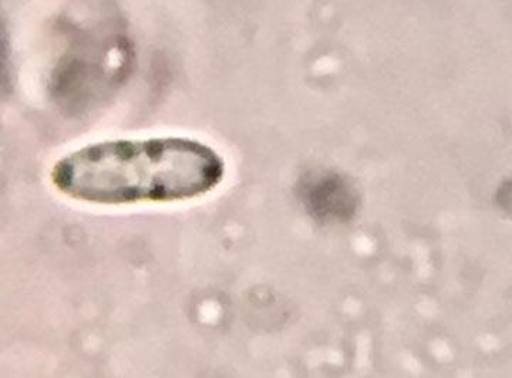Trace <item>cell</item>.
Returning a JSON list of instances; mask_svg holds the SVG:
<instances>
[{"instance_id": "2", "label": "cell", "mask_w": 512, "mask_h": 378, "mask_svg": "<svg viewBox=\"0 0 512 378\" xmlns=\"http://www.w3.org/2000/svg\"><path fill=\"white\" fill-rule=\"evenodd\" d=\"M303 201L313 218L323 222H343L355 215L357 194L339 175L325 174L303 182Z\"/></svg>"}, {"instance_id": "1", "label": "cell", "mask_w": 512, "mask_h": 378, "mask_svg": "<svg viewBox=\"0 0 512 378\" xmlns=\"http://www.w3.org/2000/svg\"><path fill=\"white\" fill-rule=\"evenodd\" d=\"M224 177L221 155L187 137L84 145L60 158L52 171L57 191L106 207L190 201L210 194Z\"/></svg>"}]
</instances>
